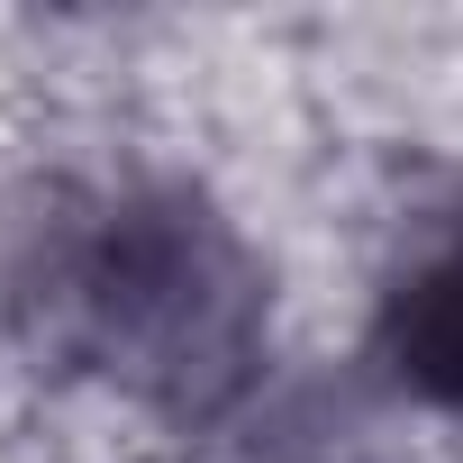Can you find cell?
Returning <instances> with one entry per match:
<instances>
[{
	"instance_id": "cell-1",
	"label": "cell",
	"mask_w": 463,
	"mask_h": 463,
	"mask_svg": "<svg viewBox=\"0 0 463 463\" xmlns=\"http://www.w3.org/2000/svg\"><path fill=\"white\" fill-rule=\"evenodd\" d=\"M264 327L255 264L227 227L182 200L146 191L128 209H100L91 255V354H109L146 400L164 409H218L246 382Z\"/></svg>"
},
{
	"instance_id": "cell-2",
	"label": "cell",
	"mask_w": 463,
	"mask_h": 463,
	"mask_svg": "<svg viewBox=\"0 0 463 463\" xmlns=\"http://www.w3.org/2000/svg\"><path fill=\"white\" fill-rule=\"evenodd\" d=\"M373 345L409 400L463 418V237H436L409 255V273L382 291Z\"/></svg>"
}]
</instances>
